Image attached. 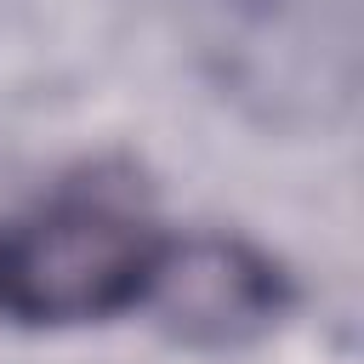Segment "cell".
<instances>
[{
    "label": "cell",
    "instance_id": "obj_2",
    "mask_svg": "<svg viewBox=\"0 0 364 364\" xmlns=\"http://www.w3.org/2000/svg\"><path fill=\"white\" fill-rule=\"evenodd\" d=\"M142 301L159 313L171 341L245 347L284 318L290 279L279 273V262H267L245 239L199 233L182 245H159Z\"/></svg>",
    "mask_w": 364,
    "mask_h": 364
},
{
    "label": "cell",
    "instance_id": "obj_1",
    "mask_svg": "<svg viewBox=\"0 0 364 364\" xmlns=\"http://www.w3.org/2000/svg\"><path fill=\"white\" fill-rule=\"evenodd\" d=\"M159 239L114 205H63L46 222L6 233L0 307L23 324H80L142 301Z\"/></svg>",
    "mask_w": 364,
    "mask_h": 364
},
{
    "label": "cell",
    "instance_id": "obj_3",
    "mask_svg": "<svg viewBox=\"0 0 364 364\" xmlns=\"http://www.w3.org/2000/svg\"><path fill=\"white\" fill-rule=\"evenodd\" d=\"M0 267H6V233H0Z\"/></svg>",
    "mask_w": 364,
    "mask_h": 364
}]
</instances>
